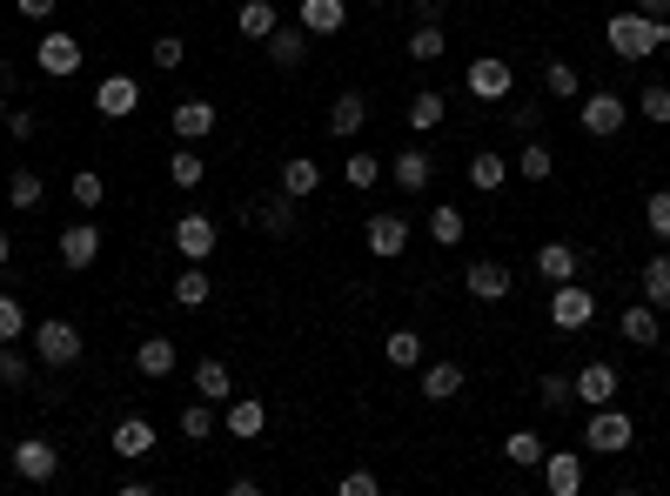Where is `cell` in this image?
I'll return each instance as SVG.
<instances>
[{
	"label": "cell",
	"mask_w": 670,
	"mask_h": 496,
	"mask_svg": "<svg viewBox=\"0 0 670 496\" xmlns=\"http://www.w3.org/2000/svg\"><path fill=\"white\" fill-rule=\"evenodd\" d=\"M663 41H670V21L637 14V8H624V14H610V21H603V47L617 54V61H650Z\"/></svg>",
	"instance_id": "cell-1"
},
{
	"label": "cell",
	"mask_w": 670,
	"mask_h": 496,
	"mask_svg": "<svg viewBox=\"0 0 670 496\" xmlns=\"http://www.w3.org/2000/svg\"><path fill=\"white\" fill-rule=\"evenodd\" d=\"M27 336H34V362H41V369H74V362H81V328L61 322V315L34 322Z\"/></svg>",
	"instance_id": "cell-2"
},
{
	"label": "cell",
	"mask_w": 670,
	"mask_h": 496,
	"mask_svg": "<svg viewBox=\"0 0 670 496\" xmlns=\"http://www.w3.org/2000/svg\"><path fill=\"white\" fill-rule=\"evenodd\" d=\"M631 443H637V423H631L617 403L590 410V423H584V450H597V457H617V450H631Z\"/></svg>",
	"instance_id": "cell-3"
},
{
	"label": "cell",
	"mask_w": 670,
	"mask_h": 496,
	"mask_svg": "<svg viewBox=\"0 0 670 496\" xmlns=\"http://www.w3.org/2000/svg\"><path fill=\"white\" fill-rule=\"evenodd\" d=\"M624 122H631L624 94H610V88H603V94H577V128H584V135H617Z\"/></svg>",
	"instance_id": "cell-4"
},
{
	"label": "cell",
	"mask_w": 670,
	"mask_h": 496,
	"mask_svg": "<svg viewBox=\"0 0 670 496\" xmlns=\"http://www.w3.org/2000/svg\"><path fill=\"white\" fill-rule=\"evenodd\" d=\"M34 68H41V74H54V81L81 74V41H74V34H61V27H47V34H41V47H34Z\"/></svg>",
	"instance_id": "cell-5"
},
{
	"label": "cell",
	"mask_w": 670,
	"mask_h": 496,
	"mask_svg": "<svg viewBox=\"0 0 670 496\" xmlns=\"http://www.w3.org/2000/svg\"><path fill=\"white\" fill-rule=\"evenodd\" d=\"M590 315H597V296L590 289H577V282H556L550 289V322L556 328H570V336H577V328H590Z\"/></svg>",
	"instance_id": "cell-6"
},
{
	"label": "cell",
	"mask_w": 670,
	"mask_h": 496,
	"mask_svg": "<svg viewBox=\"0 0 670 496\" xmlns=\"http://www.w3.org/2000/svg\"><path fill=\"white\" fill-rule=\"evenodd\" d=\"M54 470H61V450H54L47 436H21L14 443V476L21 483H54Z\"/></svg>",
	"instance_id": "cell-7"
},
{
	"label": "cell",
	"mask_w": 670,
	"mask_h": 496,
	"mask_svg": "<svg viewBox=\"0 0 670 496\" xmlns=\"http://www.w3.org/2000/svg\"><path fill=\"white\" fill-rule=\"evenodd\" d=\"M242 222H255V229H268V235H296L302 215H296V195L275 188L268 201H249V208H242Z\"/></svg>",
	"instance_id": "cell-8"
},
{
	"label": "cell",
	"mask_w": 670,
	"mask_h": 496,
	"mask_svg": "<svg viewBox=\"0 0 670 496\" xmlns=\"http://www.w3.org/2000/svg\"><path fill=\"white\" fill-rule=\"evenodd\" d=\"M463 88H470L476 101H510V88H517V74H510V61H496V54H483V61H470V74H463Z\"/></svg>",
	"instance_id": "cell-9"
},
{
	"label": "cell",
	"mask_w": 670,
	"mask_h": 496,
	"mask_svg": "<svg viewBox=\"0 0 670 496\" xmlns=\"http://www.w3.org/2000/svg\"><path fill=\"white\" fill-rule=\"evenodd\" d=\"M94 107H101L107 122H128L135 107H141V81H135V74H107V81L94 88Z\"/></svg>",
	"instance_id": "cell-10"
},
{
	"label": "cell",
	"mask_w": 670,
	"mask_h": 496,
	"mask_svg": "<svg viewBox=\"0 0 670 496\" xmlns=\"http://www.w3.org/2000/svg\"><path fill=\"white\" fill-rule=\"evenodd\" d=\"M543 483H550V496H577L584 489V457L577 450H543Z\"/></svg>",
	"instance_id": "cell-11"
},
{
	"label": "cell",
	"mask_w": 670,
	"mask_h": 496,
	"mask_svg": "<svg viewBox=\"0 0 670 496\" xmlns=\"http://www.w3.org/2000/svg\"><path fill=\"white\" fill-rule=\"evenodd\" d=\"M309 41H315V34H309L302 21H282L262 47H268V61H275V68H302V61H309Z\"/></svg>",
	"instance_id": "cell-12"
},
{
	"label": "cell",
	"mask_w": 670,
	"mask_h": 496,
	"mask_svg": "<svg viewBox=\"0 0 670 496\" xmlns=\"http://www.w3.org/2000/svg\"><path fill=\"white\" fill-rule=\"evenodd\" d=\"M362 242H369L376 262H396V255L409 249V222H403V215H369V235H362Z\"/></svg>",
	"instance_id": "cell-13"
},
{
	"label": "cell",
	"mask_w": 670,
	"mask_h": 496,
	"mask_svg": "<svg viewBox=\"0 0 670 496\" xmlns=\"http://www.w3.org/2000/svg\"><path fill=\"white\" fill-rule=\"evenodd\" d=\"M463 289H470L476 302H503V296L517 289V275L503 268V262H470V268H463Z\"/></svg>",
	"instance_id": "cell-14"
},
{
	"label": "cell",
	"mask_w": 670,
	"mask_h": 496,
	"mask_svg": "<svg viewBox=\"0 0 670 496\" xmlns=\"http://www.w3.org/2000/svg\"><path fill=\"white\" fill-rule=\"evenodd\" d=\"M577 268H584V249L577 242H543L536 249V275L556 289V282H577Z\"/></svg>",
	"instance_id": "cell-15"
},
{
	"label": "cell",
	"mask_w": 670,
	"mask_h": 496,
	"mask_svg": "<svg viewBox=\"0 0 670 496\" xmlns=\"http://www.w3.org/2000/svg\"><path fill=\"white\" fill-rule=\"evenodd\" d=\"M221 416H229L235 443H255V436L268 429V403H255V396H229V403H221Z\"/></svg>",
	"instance_id": "cell-16"
},
{
	"label": "cell",
	"mask_w": 670,
	"mask_h": 496,
	"mask_svg": "<svg viewBox=\"0 0 670 496\" xmlns=\"http://www.w3.org/2000/svg\"><path fill=\"white\" fill-rule=\"evenodd\" d=\"M429 175H436V161H429V148H403L396 161H389V182H396L403 195H423V188H429Z\"/></svg>",
	"instance_id": "cell-17"
},
{
	"label": "cell",
	"mask_w": 670,
	"mask_h": 496,
	"mask_svg": "<svg viewBox=\"0 0 670 496\" xmlns=\"http://www.w3.org/2000/svg\"><path fill=\"white\" fill-rule=\"evenodd\" d=\"M215 222H208V215H182V222H175V255H188V262H208L215 255Z\"/></svg>",
	"instance_id": "cell-18"
},
{
	"label": "cell",
	"mask_w": 670,
	"mask_h": 496,
	"mask_svg": "<svg viewBox=\"0 0 670 496\" xmlns=\"http://www.w3.org/2000/svg\"><path fill=\"white\" fill-rule=\"evenodd\" d=\"M463 396V362H423V403H457Z\"/></svg>",
	"instance_id": "cell-19"
},
{
	"label": "cell",
	"mask_w": 670,
	"mask_h": 496,
	"mask_svg": "<svg viewBox=\"0 0 670 496\" xmlns=\"http://www.w3.org/2000/svg\"><path fill=\"white\" fill-rule=\"evenodd\" d=\"M362 122H369V94H356V88H343V94H335L328 101V135H362Z\"/></svg>",
	"instance_id": "cell-20"
},
{
	"label": "cell",
	"mask_w": 670,
	"mask_h": 496,
	"mask_svg": "<svg viewBox=\"0 0 670 496\" xmlns=\"http://www.w3.org/2000/svg\"><path fill=\"white\" fill-rule=\"evenodd\" d=\"M570 382H577V403H590V410H603L610 396H617V369L610 362H584Z\"/></svg>",
	"instance_id": "cell-21"
},
{
	"label": "cell",
	"mask_w": 670,
	"mask_h": 496,
	"mask_svg": "<svg viewBox=\"0 0 670 496\" xmlns=\"http://www.w3.org/2000/svg\"><path fill=\"white\" fill-rule=\"evenodd\" d=\"M135 369H141L148 382L175 376V336H141V343H135Z\"/></svg>",
	"instance_id": "cell-22"
},
{
	"label": "cell",
	"mask_w": 670,
	"mask_h": 496,
	"mask_svg": "<svg viewBox=\"0 0 670 496\" xmlns=\"http://www.w3.org/2000/svg\"><path fill=\"white\" fill-rule=\"evenodd\" d=\"M148 450H154V423H148V416H122V423H115V457H122V463H141Z\"/></svg>",
	"instance_id": "cell-23"
},
{
	"label": "cell",
	"mask_w": 670,
	"mask_h": 496,
	"mask_svg": "<svg viewBox=\"0 0 670 496\" xmlns=\"http://www.w3.org/2000/svg\"><path fill=\"white\" fill-rule=\"evenodd\" d=\"M61 262H68V268H94V262H101V229H94V222L61 229Z\"/></svg>",
	"instance_id": "cell-24"
},
{
	"label": "cell",
	"mask_w": 670,
	"mask_h": 496,
	"mask_svg": "<svg viewBox=\"0 0 670 496\" xmlns=\"http://www.w3.org/2000/svg\"><path fill=\"white\" fill-rule=\"evenodd\" d=\"M168 128H175V141H208L215 135V101H182Z\"/></svg>",
	"instance_id": "cell-25"
},
{
	"label": "cell",
	"mask_w": 670,
	"mask_h": 496,
	"mask_svg": "<svg viewBox=\"0 0 670 496\" xmlns=\"http://www.w3.org/2000/svg\"><path fill=\"white\" fill-rule=\"evenodd\" d=\"M195 396H208L215 410L235 396V382H229V362H221V356H201V362H195Z\"/></svg>",
	"instance_id": "cell-26"
},
{
	"label": "cell",
	"mask_w": 670,
	"mask_h": 496,
	"mask_svg": "<svg viewBox=\"0 0 670 496\" xmlns=\"http://www.w3.org/2000/svg\"><path fill=\"white\" fill-rule=\"evenodd\" d=\"M296 21H302L309 34H343V27H349V8H343V0H302Z\"/></svg>",
	"instance_id": "cell-27"
},
{
	"label": "cell",
	"mask_w": 670,
	"mask_h": 496,
	"mask_svg": "<svg viewBox=\"0 0 670 496\" xmlns=\"http://www.w3.org/2000/svg\"><path fill=\"white\" fill-rule=\"evenodd\" d=\"M463 235H470L463 208H457V201H436V208H429V242H436V249H457Z\"/></svg>",
	"instance_id": "cell-28"
},
{
	"label": "cell",
	"mask_w": 670,
	"mask_h": 496,
	"mask_svg": "<svg viewBox=\"0 0 670 496\" xmlns=\"http://www.w3.org/2000/svg\"><path fill=\"white\" fill-rule=\"evenodd\" d=\"M275 188H282V195H296V201H309V195L322 188V169H315L309 154H289V161H282V182H275Z\"/></svg>",
	"instance_id": "cell-29"
},
{
	"label": "cell",
	"mask_w": 670,
	"mask_h": 496,
	"mask_svg": "<svg viewBox=\"0 0 670 496\" xmlns=\"http://www.w3.org/2000/svg\"><path fill=\"white\" fill-rule=\"evenodd\" d=\"M235 27H242V41H268L275 27H282V14H275V0H242Z\"/></svg>",
	"instance_id": "cell-30"
},
{
	"label": "cell",
	"mask_w": 670,
	"mask_h": 496,
	"mask_svg": "<svg viewBox=\"0 0 670 496\" xmlns=\"http://www.w3.org/2000/svg\"><path fill=\"white\" fill-rule=\"evenodd\" d=\"M503 182H510V161H503V154H489V148L470 154V188H476V195H496Z\"/></svg>",
	"instance_id": "cell-31"
},
{
	"label": "cell",
	"mask_w": 670,
	"mask_h": 496,
	"mask_svg": "<svg viewBox=\"0 0 670 496\" xmlns=\"http://www.w3.org/2000/svg\"><path fill=\"white\" fill-rule=\"evenodd\" d=\"M382 356H389V369H423V336L416 328H389Z\"/></svg>",
	"instance_id": "cell-32"
},
{
	"label": "cell",
	"mask_w": 670,
	"mask_h": 496,
	"mask_svg": "<svg viewBox=\"0 0 670 496\" xmlns=\"http://www.w3.org/2000/svg\"><path fill=\"white\" fill-rule=\"evenodd\" d=\"M543 450H550V443H543L536 429H510V436H503V457H510L517 470H536V463H543Z\"/></svg>",
	"instance_id": "cell-33"
},
{
	"label": "cell",
	"mask_w": 670,
	"mask_h": 496,
	"mask_svg": "<svg viewBox=\"0 0 670 496\" xmlns=\"http://www.w3.org/2000/svg\"><path fill=\"white\" fill-rule=\"evenodd\" d=\"M208 296H215V282H208V268H201V262H188V268L175 275V302H182V309H201Z\"/></svg>",
	"instance_id": "cell-34"
},
{
	"label": "cell",
	"mask_w": 670,
	"mask_h": 496,
	"mask_svg": "<svg viewBox=\"0 0 670 496\" xmlns=\"http://www.w3.org/2000/svg\"><path fill=\"white\" fill-rule=\"evenodd\" d=\"M168 182H175V188H201L208 182V161L195 148H175V154H168Z\"/></svg>",
	"instance_id": "cell-35"
},
{
	"label": "cell",
	"mask_w": 670,
	"mask_h": 496,
	"mask_svg": "<svg viewBox=\"0 0 670 496\" xmlns=\"http://www.w3.org/2000/svg\"><path fill=\"white\" fill-rule=\"evenodd\" d=\"M644 302H650L657 315L670 309V255H650V262H644Z\"/></svg>",
	"instance_id": "cell-36"
},
{
	"label": "cell",
	"mask_w": 670,
	"mask_h": 496,
	"mask_svg": "<svg viewBox=\"0 0 670 496\" xmlns=\"http://www.w3.org/2000/svg\"><path fill=\"white\" fill-rule=\"evenodd\" d=\"M617 328H624V343L650 349V343H657V309H650V302H637V309H624V322H617Z\"/></svg>",
	"instance_id": "cell-37"
},
{
	"label": "cell",
	"mask_w": 670,
	"mask_h": 496,
	"mask_svg": "<svg viewBox=\"0 0 670 496\" xmlns=\"http://www.w3.org/2000/svg\"><path fill=\"white\" fill-rule=\"evenodd\" d=\"M442 47H450V34H442V21H423L409 34V61H442Z\"/></svg>",
	"instance_id": "cell-38"
},
{
	"label": "cell",
	"mask_w": 670,
	"mask_h": 496,
	"mask_svg": "<svg viewBox=\"0 0 670 496\" xmlns=\"http://www.w3.org/2000/svg\"><path fill=\"white\" fill-rule=\"evenodd\" d=\"M517 169H523V182H550V169H556V154H550V141H523V154H517Z\"/></svg>",
	"instance_id": "cell-39"
},
{
	"label": "cell",
	"mask_w": 670,
	"mask_h": 496,
	"mask_svg": "<svg viewBox=\"0 0 670 496\" xmlns=\"http://www.w3.org/2000/svg\"><path fill=\"white\" fill-rule=\"evenodd\" d=\"M543 88H550L556 101H577V94H584V74H577L570 61H550V68H543Z\"/></svg>",
	"instance_id": "cell-40"
},
{
	"label": "cell",
	"mask_w": 670,
	"mask_h": 496,
	"mask_svg": "<svg viewBox=\"0 0 670 496\" xmlns=\"http://www.w3.org/2000/svg\"><path fill=\"white\" fill-rule=\"evenodd\" d=\"M41 195H47V182H41L34 169H14V175H8V201H14V208H41Z\"/></svg>",
	"instance_id": "cell-41"
},
{
	"label": "cell",
	"mask_w": 670,
	"mask_h": 496,
	"mask_svg": "<svg viewBox=\"0 0 670 496\" xmlns=\"http://www.w3.org/2000/svg\"><path fill=\"white\" fill-rule=\"evenodd\" d=\"M409 128H416V135H429V128H442V94H436V88H423V94L409 101Z\"/></svg>",
	"instance_id": "cell-42"
},
{
	"label": "cell",
	"mask_w": 670,
	"mask_h": 496,
	"mask_svg": "<svg viewBox=\"0 0 670 496\" xmlns=\"http://www.w3.org/2000/svg\"><path fill=\"white\" fill-rule=\"evenodd\" d=\"M27 376H34V362L21 356V343H0V390H21Z\"/></svg>",
	"instance_id": "cell-43"
},
{
	"label": "cell",
	"mask_w": 670,
	"mask_h": 496,
	"mask_svg": "<svg viewBox=\"0 0 670 496\" xmlns=\"http://www.w3.org/2000/svg\"><path fill=\"white\" fill-rule=\"evenodd\" d=\"M182 436H188V443H208V436H215V403L208 396L182 410Z\"/></svg>",
	"instance_id": "cell-44"
},
{
	"label": "cell",
	"mask_w": 670,
	"mask_h": 496,
	"mask_svg": "<svg viewBox=\"0 0 670 496\" xmlns=\"http://www.w3.org/2000/svg\"><path fill=\"white\" fill-rule=\"evenodd\" d=\"M343 182H349L356 195H362V188H376V182H382V161H376V154H349V169H343Z\"/></svg>",
	"instance_id": "cell-45"
},
{
	"label": "cell",
	"mask_w": 670,
	"mask_h": 496,
	"mask_svg": "<svg viewBox=\"0 0 670 496\" xmlns=\"http://www.w3.org/2000/svg\"><path fill=\"white\" fill-rule=\"evenodd\" d=\"M68 195H74V201H81V208H101V201H107V182H101V175H94V169H81V175H74V182H68Z\"/></svg>",
	"instance_id": "cell-46"
},
{
	"label": "cell",
	"mask_w": 670,
	"mask_h": 496,
	"mask_svg": "<svg viewBox=\"0 0 670 496\" xmlns=\"http://www.w3.org/2000/svg\"><path fill=\"white\" fill-rule=\"evenodd\" d=\"M27 336V309L14 296H0V343H21Z\"/></svg>",
	"instance_id": "cell-47"
},
{
	"label": "cell",
	"mask_w": 670,
	"mask_h": 496,
	"mask_svg": "<svg viewBox=\"0 0 670 496\" xmlns=\"http://www.w3.org/2000/svg\"><path fill=\"white\" fill-rule=\"evenodd\" d=\"M644 222H650L657 242H670V188H657V195L644 201Z\"/></svg>",
	"instance_id": "cell-48"
},
{
	"label": "cell",
	"mask_w": 670,
	"mask_h": 496,
	"mask_svg": "<svg viewBox=\"0 0 670 496\" xmlns=\"http://www.w3.org/2000/svg\"><path fill=\"white\" fill-rule=\"evenodd\" d=\"M182 61H188V41H182V34H161V41H154V68H168V74H175Z\"/></svg>",
	"instance_id": "cell-49"
},
{
	"label": "cell",
	"mask_w": 670,
	"mask_h": 496,
	"mask_svg": "<svg viewBox=\"0 0 670 496\" xmlns=\"http://www.w3.org/2000/svg\"><path fill=\"white\" fill-rule=\"evenodd\" d=\"M637 107H644V122H657V128H670V88H657V81H650Z\"/></svg>",
	"instance_id": "cell-50"
},
{
	"label": "cell",
	"mask_w": 670,
	"mask_h": 496,
	"mask_svg": "<svg viewBox=\"0 0 670 496\" xmlns=\"http://www.w3.org/2000/svg\"><path fill=\"white\" fill-rule=\"evenodd\" d=\"M543 403H550V410H570V403H577V382H570V376H543Z\"/></svg>",
	"instance_id": "cell-51"
},
{
	"label": "cell",
	"mask_w": 670,
	"mask_h": 496,
	"mask_svg": "<svg viewBox=\"0 0 670 496\" xmlns=\"http://www.w3.org/2000/svg\"><path fill=\"white\" fill-rule=\"evenodd\" d=\"M0 122H8V135H14V141H34V135H41L34 107H8V115H0Z\"/></svg>",
	"instance_id": "cell-52"
},
{
	"label": "cell",
	"mask_w": 670,
	"mask_h": 496,
	"mask_svg": "<svg viewBox=\"0 0 670 496\" xmlns=\"http://www.w3.org/2000/svg\"><path fill=\"white\" fill-rule=\"evenodd\" d=\"M376 489H382V483H376L369 470H349L343 483H335V496H376Z\"/></svg>",
	"instance_id": "cell-53"
},
{
	"label": "cell",
	"mask_w": 670,
	"mask_h": 496,
	"mask_svg": "<svg viewBox=\"0 0 670 496\" xmlns=\"http://www.w3.org/2000/svg\"><path fill=\"white\" fill-rule=\"evenodd\" d=\"M21 21H54V0H14Z\"/></svg>",
	"instance_id": "cell-54"
},
{
	"label": "cell",
	"mask_w": 670,
	"mask_h": 496,
	"mask_svg": "<svg viewBox=\"0 0 670 496\" xmlns=\"http://www.w3.org/2000/svg\"><path fill=\"white\" fill-rule=\"evenodd\" d=\"M510 128H517V135H536V107H530V101L510 107Z\"/></svg>",
	"instance_id": "cell-55"
},
{
	"label": "cell",
	"mask_w": 670,
	"mask_h": 496,
	"mask_svg": "<svg viewBox=\"0 0 670 496\" xmlns=\"http://www.w3.org/2000/svg\"><path fill=\"white\" fill-rule=\"evenodd\" d=\"M637 14H657V21H670V0H631Z\"/></svg>",
	"instance_id": "cell-56"
},
{
	"label": "cell",
	"mask_w": 670,
	"mask_h": 496,
	"mask_svg": "<svg viewBox=\"0 0 670 496\" xmlns=\"http://www.w3.org/2000/svg\"><path fill=\"white\" fill-rule=\"evenodd\" d=\"M409 8H416L423 21H442V0H409Z\"/></svg>",
	"instance_id": "cell-57"
},
{
	"label": "cell",
	"mask_w": 670,
	"mask_h": 496,
	"mask_svg": "<svg viewBox=\"0 0 670 496\" xmlns=\"http://www.w3.org/2000/svg\"><path fill=\"white\" fill-rule=\"evenodd\" d=\"M8 262H14V235H8V229H0V268H8Z\"/></svg>",
	"instance_id": "cell-58"
},
{
	"label": "cell",
	"mask_w": 670,
	"mask_h": 496,
	"mask_svg": "<svg viewBox=\"0 0 670 496\" xmlns=\"http://www.w3.org/2000/svg\"><path fill=\"white\" fill-rule=\"evenodd\" d=\"M14 88V61H0V94H8Z\"/></svg>",
	"instance_id": "cell-59"
},
{
	"label": "cell",
	"mask_w": 670,
	"mask_h": 496,
	"mask_svg": "<svg viewBox=\"0 0 670 496\" xmlns=\"http://www.w3.org/2000/svg\"><path fill=\"white\" fill-rule=\"evenodd\" d=\"M0 450H8V423H0Z\"/></svg>",
	"instance_id": "cell-60"
}]
</instances>
